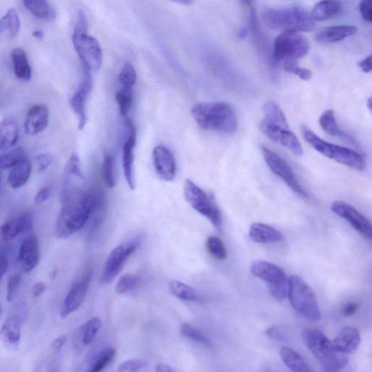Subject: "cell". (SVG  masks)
<instances>
[{
	"instance_id": "obj_1",
	"label": "cell",
	"mask_w": 372,
	"mask_h": 372,
	"mask_svg": "<svg viewBox=\"0 0 372 372\" xmlns=\"http://www.w3.org/2000/svg\"><path fill=\"white\" fill-rule=\"evenodd\" d=\"M101 196V192L91 190L79 157L73 154L65 170L62 207L56 227L57 237L66 239L81 230L90 219Z\"/></svg>"
},
{
	"instance_id": "obj_2",
	"label": "cell",
	"mask_w": 372,
	"mask_h": 372,
	"mask_svg": "<svg viewBox=\"0 0 372 372\" xmlns=\"http://www.w3.org/2000/svg\"><path fill=\"white\" fill-rule=\"evenodd\" d=\"M192 114L197 125L205 130L230 134L237 129L236 113L225 103H198L192 107Z\"/></svg>"
},
{
	"instance_id": "obj_3",
	"label": "cell",
	"mask_w": 372,
	"mask_h": 372,
	"mask_svg": "<svg viewBox=\"0 0 372 372\" xmlns=\"http://www.w3.org/2000/svg\"><path fill=\"white\" fill-rule=\"evenodd\" d=\"M302 338L325 371H337L347 365V356L337 351L333 342L320 330L307 329Z\"/></svg>"
},
{
	"instance_id": "obj_4",
	"label": "cell",
	"mask_w": 372,
	"mask_h": 372,
	"mask_svg": "<svg viewBox=\"0 0 372 372\" xmlns=\"http://www.w3.org/2000/svg\"><path fill=\"white\" fill-rule=\"evenodd\" d=\"M262 18L266 27L283 32H308L315 28L311 14L299 8H267L263 11Z\"/></svg>"
},
{
	"instance_id": "obj_5",
	"label": "cell",
	"mask_w": 372,
	"mask_h": 372,
	"mask_svg": "<svg viewBox=\"0 0 372 372\" xmlns=\"http://www.w3.org/2000/svg\"><path fill=\"white\" fill-rule=\"evenodd\" d=\"M73 42L85 70L89 73L99 71L103 62V53L98 40L87 34L85 15L79 11L73 35Z\"/></svg>"
},
{
	"instance_id": "obj_6",
	"label": "cell",
	"mask_w": 372,
	"mask_h": 372,
	"mask_svg": "<svg viewBox=\"0 0 372 372\" xmlns=\"http://www.w3.org/2000/svg\"><path fill=\"white\" fill-rule=\"evenodd\" d=\"M302 132L306 142L322 155L354 170L362 171L365 169V160L359 153L324 142L306 127L302 128Z\"/></svg>"
},
{
	"instance_id": "obj_7",
	"label": "cell",
	"mask_w": 372,
	"mask_h": 372,
	"mask_svg": "<svg viewBox=\"0 0 372 372\" xmlns=\"http://www.w3.org/2000/svg\"><path fill=\"white\" fill-rule=\"evenodd\" d=\"M294 310L301 316L311 321L321 318V311L316 297L304 279L292 275L288 282V294Z\"/></svg>"
},
{
	"instance_id": "obj_8",
	"label": "cell",
	"mask_w": 372,
	"mask_h": 372,
	"mask_svg": "<svg viewBox=\"0 0 372 372\" xmlns=\"http://www.w3.org/2000/svg\"><path fill=\"white\" fill-rule=\"evenodd\" d=\"M184 197L192 207L211 221L215 228H221L222 213L212 195L207 194L192 180L187 179L184 185Z\"/></svg>"
},
{
	"instance_id": "obj_9",
	"label": "cell",
	"mask_w": 372,
	"mask_h": 372,
	"mask_svg": "<svg viewBox=\"0 0 372 372\" xmlns=\"http://www.w3.org/2000/svg\"><path fill=\"white\" fill-rule=\"evenodd\" d=\"M310 49V42L306 37L297 32H283L275 40L273 58L277 61H297L307 56Z\"/></svg>"
},
{
	"instance_id": "obj_10",
	"label": "cell",
	"mask_w": 372,
	"mask_h": 372,
	"mask_svg": "<svg viewBox=\"0 0 372 372\" xmlns=\"http://www.w3.org/2000/svg\"><path fill=\"white\" fill-rule=\"evenodd\" d=\"M251 272L268 285L269 292L274 298L283 300L287 297L289 280L280 267L269 262L258 261L252 264Z\"/></svg>"
},
{
	"instance_id": "obj_11",
	"label": "cell",
	"mask_w": 372,
	"mask_h": 372,
	"mask_svg": "<svg viewBox=\"0 0 372 372\" xmlns=\"http://www.w3.org/2000/svg\"><path fill=\"white\" fill-rule=\"evenodd\" d=\"M264 159L271 170L280 178L296 194L307 197V193L298 182L288 163L276 153L266 147H262Z\"/></svg>"
},
{
	"instance_id": "obj_12",
	"label": "cell",
	"mask_w": 372,
	"mask_h": 372,
	"mask_svg": "<svg viewBox=\"0 0 372 372\" xmlns=\"http://www.w3.org/2000/svg\"><path fill=\"white\" fill-rule=\"evenodd\" d=\"M260 129L271 141L286 147L294 155L304 154V149L299 139L290 130L289 126L274 124L263 120L260 124Z\"/></svg>"
},
{
	"instance_id": "obj_13",
	"label": "cell",
	"mask_w": 372,
	"mask_h": 372,
	"mask_svg": "<svg viewBox=\"0 0 372 372\" xmlns=\"http://www.w3.org/2000/svg\"><path fill=\"white\" fill-rule=\"evenodd\" d=\"M137 247V243L120 245L110 252L101 276L104 284L111 283L118 276Z\"/></svg>"
},
{
	"instance_id": "obj_14",
	"label": "cell",
	"mask_w": 372,
	"mask_h": 372,
	"mask_svg": "<svg viewBox=\"0 0 372 372\" xmlns=\"http://www.w3.org/2000/svg\"><path fill=\"white\" fill-rule=\"evenodd\" d=\"M333 212L343 218L366 240H371L372 227L370 221L352 205L341 201L335 202L331 206Z\"/></svg>"
},
{
	"instance_id": "obj_15",
	"label": "cell",
	"mask_w": 372,
	"mask_h": 372,
	"mask_svg": "<svg viewBox=\"0 0 372 372\" xmlns=\"http://www.w3.org/2000/svg\"><path fill=\"white\" fill-rule=\"evenodd\" d=\"M91 73L84 69V78L75 94L70 99L69 104L78 116V128L83 130L87 122L86 105L93 87Z\"/></svg>"
},
{
	"instance_id": "obj_16",
	"label": "cell",
	"mask_w": 372,
	"mask_h": 372,
	"mask_svg": "<svg viewBox=\"0 0 372 372\" xmlns=\"http://www.w3.org/2000/svg\"><path fill=\"white\" fill-rule=\"evenodd\" d=\"M91 278V272L88 271L79 281L75 283L66 295L61 310L62 318L77 311L82 305L87 294Z\"/></svg>"
},
{
	"instance_id": "obj_17",
	"label": "cell",
	"mask_w": 372,
	"mask_h": 372,
	"mask_svg": "<svg viewBox=\"0 0 372 372\" xmlns=\"http://www.w3.org/2000/svg\"><path fill=\"white\" fill-rule=\"evenodd\" d=\"M125 127L127 130V137L123 149V170L130 189L134 190L135 188L134 178V150L136 145V129L132 122L128 118H126Z\"/></svg>"
},
{
	"instance_id": "obj_18",
	"label": "cell",
	"mask_w": 372,
	"mask_h": 372,
	"mask_svg": "<svg viewBox=\"0 0 372 372\" xmlns=\"http://www.w3.org/2000/svg\"><path fill=\"white\" fill-rule=\"evenodd\" d=\"M153 162L159 179L170 182L176 175V162L170 150L164 146H158L153 151Z\"/></svg>"
},
{
	"instance_id": "obj_19",
	"label": "cell",
	"mask_w": 372,
	"mask_h": 372,
	"mask_svg": "<svg viewBox=\"0 0 372 372\" xmlns=\"http://www.w3.org/2000/svg\"><path fill=\"white\" fill-rule=\"evenodd\" d=\"M49 123V110L44 104H36L30 108L25 124L26 133L37 135L42 132Z\"/></svg>"
},
{
	"instance_id": "obj_20",
	"label": "cell",
	"mask_w": 372,
	"mask_h": 372,
	"mask_svg": "<svg viewBox=\"0 0 372 372\" xmlns=\"http://www.w3.org/2000/svg\"><path fill=\"white\" fill-rule=\"evenodd\" d=\"M39 259L40 250L38 239L35 236H31L22 242L18 261L26 272H30L38 265Z\"/></svg>"
},
{
	"instance_id": "obj_21",
	"label": "cell",
	"mask_w": 372,
	"mask_h": 372,
	"mask_svg": "<svg viewBox=\"0 0 372 372\" xmlns=\"http://www.w3.org/2000/svg\"><path fill=\"white\" fill-rule=\"evenodd\" d=\"M333 345L340 352L347 354H354L361 343L359 331L353 327L344 328L336 338Z\"/></svg>"
},
{
	"instance_id": "obj_22",
	"label": "cell",
	"mask_w": 372,
	"mask_h": 372,
	"mask_svg": "<svg viewBox=\"0 0 372 372\" xmlns=\"http://www.w3.org/2000/svg\"><path fill=\"white\" fill-rule=\"evenodd\" d=\"M32 221L30 214L21 215L0 226V244L10 242L29 228Z\"/></svg>"
},
{
	"instance_id": "obj_23",
	"label": "cell",
	"mask_w": 372,
	"mask_h": 372,
	"mask_svg": "<svg viewBox=\"0 0 372 372\" xmlns=\"http://www.w3.org/2000/svg\"><path fill=\"white\" fill-rule=\"evenodd\" d=\"M249 236L253 242L261 244L275 243L284 240L280 232L271 225L259 223L251 225Z\"/></svg>"
},
{
	"instance_id": "obj_24",
	"label": "cell",
	"mask_w": 372,
	"mask_h": 372,
	"mask_svg": "<svg viewBox=\"0 0 372 372\" xmlns=\"http://www.w3.org/2000/svg\"><path fill=\"white\" fill-rule=\"evenodd\" d=\"M358 28L354 26L340 25L326 27L316 36L318 42L330 44L342 41L349 37L356 35Z\"/></svg>"
},
{
	"instance_id": "obj_25",
	"label": "cell",
	"mask_w": 372,
	"mask_h": 372,
	"mask_svg": "<svg viewBox=\"0 0 372 372\" xmlns=\"http://www.w3.org/2000/svg\"><path fill=\"white\" fill-rule=\"evenodd\" d=\"M19 138V128L13 118L4 119L0 123V151L13 147Z\"/></svg>"
},
{
	"instance_id": "obj_26",
	"label": "cell",
	"mask_w": 372,
	"mask_h": 372,
	"mask_svg": "<svg viewBox=\"0 0 372 372\" xmlns=\"http://www.w3.org/2000/svg\"><path fill=\"white\" fill-rule=\"evenodd\" d=\"M32 170L31 161L27 158L18 162L11 168L9 174L8 182L11 187L17 190L25 185L30 178Z\"/></svg>"
},
{
	"instance_id": "obj_27",
	"label": "cell",
	"mask_w": 372,
	"mask_h": 372,
	"mask_svg": "<svg viewBox=\"0 0 372 372\" xmlns=\"http://www.w3.org/2000/svg\"><path fill=\"white\" fill-rule=\"evenodd\" d=\"M20 339V323L16 317H11L0 330V341L13 350V349H17Z\"/></svg>"
},
{
	"instance_id": "obj_28",
	"label": "cell",
	"mask_w": 372,
	"mask_h": 372,
	"mask_svg": "<svg viewBox=\"0 0 372 372\" xmlns=\"http://www.w3.org/2000/svg\"><path fill=\"white\" fill-rule=\"evenodd\" d=\"M342 10L340 0H322L315 5L311 16L314 20L322 21L337 16Z\"/></svg>"
},
{
	"instance_id": "obj_29",
	"label": "cell",
	"mask_w": 372,
	"mask_h": 372,
	"mask_svg": "<svg viewBox=\"0 0 372 372\" xmlns=\"http://www.w3.org/2000/svg\"><path fill=\"white\" fill-rule=\"evenodd\" d=\"M23 5L38 18L53 21L56 18V11L48 0H22Z\"/></svg>"
},
{
	"instance_id": "obj_30",
	"label": "cell",
	"mask_w": 372,
	"mask_h": 372,
	"mask_svg": "<svg viewBox=\"0 0 372 372\" xmlns=\"http://www.w3.org/2000/svg\"><path fill=\"white\" fill-rule=\"evenodd\" d=\"M14 73L17 78L29 81L32 78V68L25 51L15 49L11 53Z\"/></svg>"
},
{
	"instance_id": "obj_31",
	"label": "cell",
	"mask_w": 372,
	"mask_h": 372,
	"mask_svg": "<svg viewBox=\"0 0 372 372\" xmlns=\"http://www.w3.org/2000/svg\"><path fill=\"white\" fill-rule=\"evenodd\" d=\"M280 354L283 362L292 371L299 372L311 371L306 361L292 349L287 347H283Z\"/></svg>"
},
{
	"instance_id": "obj_32",
	"label": "cell",
	"mask_w": 372,
	"mask_h": 372,
	"mask_svg": "<svg viewBox=\"0 0 372 372\" xmlns=\"http://www.w3.org/2000/svg\"><path fill=\"white\" fill-rule=\"evenodd\" d=\"M169 291L175 297L185 301L197 302L201 298L197 292L191 286L178 280L169 284Z\"/></svg>"
},
{
	"instance_id": "obj_33",
	"label": "cell",
	"mask_w": 372,
	"mask_h": 372,
	"mask_svg": "<svg viewBox=\"0 0 372 372\" xmlns=\"http://www.w3.org/2000/svg\"><path fill=\"white\" fill-rule=\"evenodd\" d=\"M319 123L322 129L329 135L349 138V137L338 128L334 111L328 110L323 112L321 116Z\"/></svg>"
},
{
	"instance_id": "obj_34",
	"label": "cell",
	"mask_w": 372,
	"mask_h": 372,
	"mask_svg": "<svg viewBox=\"0 0 372 372\" xmlns=\"http://www.w3.org/2000/svg\"><path fill=\"white\" fill-rule=\"evenodd\" d=\"M264 112L265 114L264 120L271 123L289 126L285 113L276 103L267 102L264 106Z\"/></svg>"
},
{
	"instance_id": "obj_35",
	"label": "cell",
	"mask_w": 372,
	"mask_h": 372,
	"mask_svg": "<svg viewBox=\"0 0 372 372\" xmlns=\"http://www.w3.org/2000/svg\"><path fill=\"white\" fill-rule=\"evenodd\" d=\"M0 26L10 37H16L20 27V22L17 12L14 9H10L0 21Z\"/></svg>"
},
{
	"instance_id": "obj_36",
	"label": "cell",
	"mask_w": 372,
	"mask_h": 372,
	"mask_svg": "<svg viewBox=\"0 0 372 372\" xmlns=\"http://www.w3.org/2000/svg\"><path fill=\"white\" fill-rule=\"evenodd\" d=\"M101 325V321L99 317H93L83 326L82 339L85 345H89L95 340Z\"/></svg>"
},
{
	"instance_id": "obj_37",
	"label": "cell",
	"mask_w": 372,
	"mask_h": 372,
	"mask_svg": "<svg viewBox=\"0 0 372 372\" xmlns=\"http://www.w3.org/2000/svg\"><path fill=\"white\" fill-rule=\"evenodd\" d=\"M25 150L18 147L0 155V168L4 170L11 169L20 161L26 159Z\"/></svg>"
},
{
	"instance_id": "obj_38",
	"label": "cell",
	"mask_w": 372,
	"mask_h": 372,
	"mask_svg": "<svg viewBox=\"0 0 372 372\" xmlns=\"http://www.w3.org/2000/svg\"><path fill=\"white\" fill-rule=\"evenodd\" d=\"M206 247L209 254L218 261H225L227 259V249L223 242L216 237H209L206 242Z\"/></svg>"
},
{
	"instance_id": "obj_39",
	"label": "cell",
	"mask_w": 372,
	"mask_h": 372,
	"mask_svg": "<svg viewBox=\"0 0 372 372\" xmlns=\"http://www.w3.org/2000/svg\"><path fill=\"white\" fill-rule=\"evenodd\" d=\"M116 101L124 118L128 116L132 105V89L123 87L116 93Z\"/></svg>"
},
{
	"instance_id": "obj_40",
	"label": "cell",
	"mask_w": 372,
	"mask_h": 372,
	"mask_svg": "<svg viewBox=\"0 0 372 372\" xmlns=\"http://www.w3.org/2000/svg\"><path fill=\"white\" fill-rule=\"evenodd\" d=\"M141 282L139 276L127 273L123 275L115 287V291L120 294H125L134 290Z\"/></svg>"
},
{
	"instance_id": "obj_41",
	"label": "cell",
	"mask_w": 372,
	"mask_h": 372,
	"mask_svg": "<svg viewBox=\"0 0 372 372\" xmlns=\"http://www.w3.org/2000/svg\"><path fill=\"white\" fill-rule=\"evenodd\" d=\"M180 332L186 338L207 347H212L211 341L199 330L194 328L192 325L188 323H184L182 324Z\"/></svg>"
},
{
	"instance_id": "obj_42",
	"label": "cell",
	"mask_w": 372,
	"mask_h": 372,
	"mask_svg": "<svg viewBox=\"0 0 372 372\" xmlns=\"http://www.w3.org/2000/svg\"><path fill=\"white\" fill-rule=\"evenodd\" d=\"M116 350L111 347H108L104 349L101 352L95 360L93 362L91 368L89 369L92 372H98L102 371L106 368L116 357Z\"/></svg>"
},
{
	"instance_id": "obj_43",
	"label": "cell",
	"mask_w": 372,
	"mask_h": 372,
	"mask_svg": "<svg viewBox=\"0 0 372 372\" xmlns=\"http://www.w3.org/2000/svg\"><path fill=\"white\" fill-rule=\"evenodd\" d=\"M137 75L135 69L130 63H125L119 76L120 82L123 87L132 89L135 85Z\"/></svg>"
},
{
	"instance_id": "obj_44",
	"label": "cell",
	"mask_w": 372,
	"mask_h": 372,
	"mask_svg": "<svg viewBox=\"0 0 372 372\" xmlns=\"http://www.w3.org/2000/svg\"><path fill=\"white\" fill-rule=\"evenodd\" d=\"M103 178L106 187L113 189L116 185L113 174V159L111 155L106 154L103 163Z\"/></svg>"
},
{
	"instance_id": "obj_45",
	"label": "cell",
	"mask_w": 372,
	"mask_h": 372,
	"mask_svg": "<svg viewBox=\"0 0 372 372\" xmlns=\"http://www.w3.org/2000/svg\"><path fill=\"white\" fill-rule=\"evenodd\" d=\"M284 62V68L286 72L294 74L304 81H308L312 78L311 70L299 67L297 61L289 60Z\"/></svg>"
},
{
	"instance_id": "obj_46",
	"label": "cell",
	"mask_w": 372,
	"mask_h": 372,
	"mask_svg": "<svg viewBox=\"0 0 372 372\" xmlns=\"http://www.w3.org/2000/svg\"><path fill=\"white\" fill-rule=\"evenodd\" d=\"M147 362L143 359H132L119 364L118 370L122 372H135L143 370Z\"/></svg>"
},
{
	"instance_id": "obj_47",
	"label": "cell",
	"mask_w": 372,
	"mask_h": 372,
	"mask_svg": "<svg viewBox=\"0 0 372 372\" xmlns=\"http://www.w3.org/2000/svg\"><path fill=\"white\" fill-rule=\"evenodd\" d=\"M21 276L20 274H14L9 278L7 288V298L9 302H12L16 297L20 284Z\"/></svg>"
},
{
	"instance_id": "obj_48",
	"label": "cell",
	"mask_w": 372,
	"mask_h": 372,
	"mask_svg": "<svg viewBox=\"0 0 372 372\" xmlns=\"http://www.w3.org/2000/svg\"><path fill=\"white\" fill-rule=\"evenodd\" d=\"M37 165L39 172H44L52 164L54 158L50 154H42L36 158Z\"/></svg>"
},
{
	"instance_id": "obj_49",
	"label": "cell",
	"mask_w": 372,
	"mask_h": 372,
	"mask_svg": "<svg viewBox=\"0 0 372 372\" xmlns=\"http://www.w3.org/2000/svg\"><path fill=\"white\" fill-rule=\"evenodd\" d=\"M372 0H361L359 4V11L364 20L368 23L372 21Z\"/></svg>"
},
{
	"instance_id": "obj_50",
	"label": "cell",
	"mask_w": 372,
	"mask_h": 372,
	"mask_svg": "<svg viewBox=\"0 0 372 372\" xmlns=\"http://www.w3.org/2000/svg\"><path fill=\"white\" fill-rule=\"evenodd\" d=\"M267 336L271 339L277 341H287L288 336L282 328L273 327L269 328L266 332Z\"/></svg>"
},
{
	"instance_id": "obj_51",
	"label": "cell",
	"mask_w": 372,
	"mask_h": 372,
	"mask_svg": "<svg viewBox=\"0 0 372 372\" xmlns=\"http://www.w3.org/2000/svg\"><path fill=\"white\" fill-rule=\"evenodd\" d=\"M51 194V190L50 187H44L42 189L35 197V203L37 204H42L48 201Z\"/></svg>"
},
{
	"instance_id": "obj_52",
	"label": "cell",
	"mask_w": 372,
	"mask_h": 372,
	"mask_svg": "<svg viewBox=\"0 0 372 372\" xmlns=\"http://www.w3.org/2000/svg\"><path fill=\"white\" fill-rule=\"evenodd\" d=\"M8 268V260L7 255L3 252H0V280L5 275Z\"/></svg>"
},
{
	"instance_id": "obj_53",
	"label": "cell",
	"mask_w": 372,
	"mask_h": 372,
	"mask_svg": "<svg viewBox=\"0 0 372 372\" xmlns=\"http://www.w3.org/2000/svg\"><path fill=\"white\" fill-rule=\"evenodd\" d=\"M359 66L364 73H370L371 72V55L361 61Z\"/></svg>"
},
{
	"instance_id": "obj_54",
	"label": "cell",
	"mask_w": 372,
	"mask_h": 372,
	"mask_svg": "<svg viewBox=\"0 0 372 372\" xmlns=\"http://www.w3.org/2000/svg\"><path fill=\"white\" fill-rule=\"evenodd\" d=\"M359 306L357 304H348L342 310V314L345 316H353L357 311Z\"/></svg>"
},
{
	"instance_id": "obj_55",
	"label": "cell",
	"mask_w": 372,
	"mask_h": 372,
	"mask_svg": "<svg viewBox=\"0 0 372 372\" xmlns=\"http://www.w3.org/2000/svg\"><path fill=\"white\" fill-rule=\"evenodd\" d=\"M66 340V336L64 335L60 336L56 340H55V341L53 342L54 350L56 352H60L63 345H65Z\"/></svg>"
},
{
	"instance_id": "obj_56",
	"label": "cell",
	"mask_w": 372,
	"mask_h": 372,
	"mask_svg": "<svg viewBox=\"0 0 372 372\" xmlns=\"http://www.w3.org/2000/svg\"><path fill=\"white\" fill-rule=\"evenodd\" d=\"M46 285L44 283H39L36 284L33 288V296L35 297H39L45 290Z\"/></svg>"
},
{
	"instance_id": "obj_57",
	"label": "cell",
	"mask_w": 372,
	"mask_h": 372,
	"mask_svg": "<svg viewBox=\"0 0 372 372\" xmlns=\"http://www.w3.org/2000/svg\"><path fill=\"white\" fill-rule=\"evenodd\" d=\"M156 371L157 372H175L176 369L166 364H159L156 366Z\"/></svg>"
},
{
	"instance_id": "obj_58",
	"label": "cell",
	"mask_w": 372,
	"mask_h": 372,
	"mask_svg": "<svg viewBox=\"0 0 372 372\" xmlns=\"http://www.w3.org/2000/svg\"><path fill=\"white\" fill-rule=\"evenodd\" d=\"M170 1L179 4L181 5L189 6L193 2V0H170Z\"/></svg>"
},
{
	"instance_id": "obj_59",
	"label": "cell",
	"mask_w": 372,
	"mask_h": 372,
	"mask_svg": "<svg viewBox=\"0 0 372 372\" xmlns=\"http://www.w3.org/2000/svg\"><path fill=\"white\" fill-rule=\"evenodd\" d=\"M33 36L39 39H42L44 35L42 31L37 30L33 33Z\"/></svg>"
},
{
	"instance_id": "obj_60",
	"label": "cell",
	"mask_w": 372,
	"mask_h": 372,
	"mask_svg": "<svg viewBox=\"0 0 372 372\" xmlns=\"http://www.w3.org/2000/svg\"><path fill=\"white\" fill-rule=\"evenodd\" d=\"M242 1H243L244 3H249V2L252 1V0H242Z\"/></svg>"
},
{
	"instance_id": "obj_61",
	"label": "cell",
	"mask_w": 372,
	"mask_h": 372,
	"mask_svg": "<svg viewBox=\"0 0 372 372\" xmlns=\"http://www.w3.org/2000/svg\"><path fill=\"white\" fill-rule=\"evenodd\" d=\"M0 182H1V174H0Z\"/></svg>"
}]
</instances>
